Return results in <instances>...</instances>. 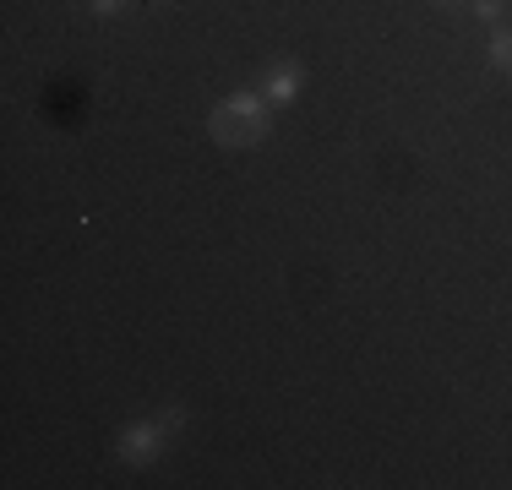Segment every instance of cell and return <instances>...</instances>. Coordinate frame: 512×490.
Returning <instances> with one entry per match:
<instances>
[{
  "label": "cell",
  "instance_id": "3",
  "mask_svg": "<svg viewBox=\"0 0 512 490\" xmlns=\"http://www.w3.org/2000/svg\"><path fill=\"white\" fill-rule=\"evenodd\" d=\"M295 88H300V66H295V60H284V66L267 71L262 98H267V104H289V98H295Z\"/></svg>",
  "mask_w": 512,
  "mask_h": 490
},
{
  "label": "cell",
  "instance_id": "5",
  "mask_svg": "<svg viewBox=\"0 0 512 490\" xmlns=\"http://www.w3.org/2000/svg\"><path fill=\"white\" fill-rule=\"evenodd\" d=\"M474 11L480 17H502V0H474Z\"/></svg>",
  "mask_w": 512,
  "mask_h": 490
},
{
  "label": "cell",
  "instance_id": "6",
  "mask_svg": "<svg viewBox=\"0 0 512 490\" xmlns=\"http://www.w3.org/2000/svg\"><path fill=\"white\" fill-rule=\"evenodd\" d=\"M93 11H99V17H115V11H120V0H93Z\"/></svg>",
  "mask_w": 512,
  "mask_h": 490
},
{
  "label": "cell",
  "instance_id": "2",
  "mask_svg": "<svg viewBox=\"0 0 512 490\" xmlns=\"http://www.w3.org/2000/svg\"><path fill=\"white\" fill-rule=\"evenodd\" d=\"M180 420H186V414L175 409V414H158L153 425H137V431H126V436H120V458H126V463H148L153 452L169 441V431H180Z\"/></svg>",
  "mask_w": 512,
  "mask_h": 490
},
{
  "label": "cell",
  "instance_id": "4",
  "mask_svg": "<svg viewBox=\"0 0 512 490\" xmlns=\"http://www.w3.org/2000/svg\"><path fill=\"white\" fill-rule=\"evenodd\" d=\"M491 60L502 71H512V33H496V39H491Z\"/></svg>",
  "mask_w": 512,
  "mask_h": 490
},
{
  "label": "cell",
  "instance_id": "1",
  "mask_svg": "<svg viewBox=\"0 0 512 490\" xmlns=\"http://www.w3.org/2000/svg\"><path fill=\"white\" fill-rule=\"evenodd\" d=\"M262 131H267V115H262V98H251V93L224 98L213 109V142H224V147H251V142H262Z\"/></svg>",
  "mask_w": 512,
  "mask_h": 490
}]
</instances>
